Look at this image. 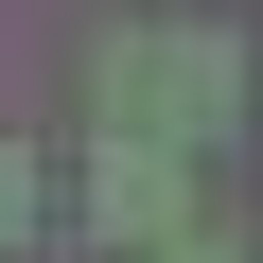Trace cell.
<instances>
[{
  "label": "cell",
  "instance_id": "6da1fadb",
  "mask_svg": "<svg viewBox=\"0 0 263 263\" xmlns=\"http://www.w3.org/2000/svg\"><path fill=\"white\" fill-rule=\"evenodd\" d=\"M176 263H246V246H176Z\"/></svg>",
  "mask_w": 263,
  "mask_h": 263
}]
</instances>
